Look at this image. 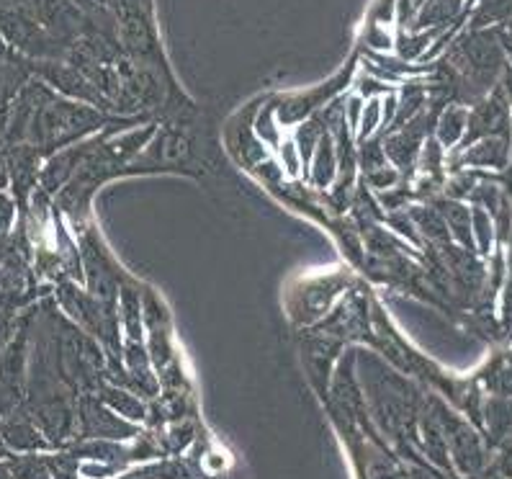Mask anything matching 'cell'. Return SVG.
I'll use <instances>...</instances> for the list:
<instances>
[{"instance_id": "3", "label": "cell", "mask_w": 512, "mask_h": 479, "mask_svg": "<svg viewBox=\"0 0 512 479\" xmlns=\"http://www.w3.org/2000/svg\"><path fill=\"white\" fill-rule=\"evenodd\" d=\"M0 456H3V443H0Z\"/></svg>"}, {"instance_id": "2", "label": "cell", "mask_w": 512, "mask_h": 479, "mask_svg": "<svg viewBox=\"0 0 512 479\" xmlns=\"http://www.w3.org/2000/svg\"><path fill=\"white\" fill-rule=\"evenodd\" d=\"M0 479H8V472L3 467H0Z\"/></svg>"}, {"instance_id": "1", "label": "cell", "mask_w": 512, "mask_h": 479, "mask_svg": "<svg viewBox=\"0 0 512 479\" xmlns=\"http://www.w3.org/2000/svg\"><path fill=\"white\" fill-rule=\"evenodd\" d=\"M13 474L19 479H47L44 469L39 464H34V461H21V464H16Z\"/></svg>"}]
</instances>
